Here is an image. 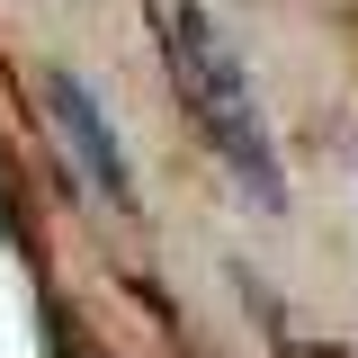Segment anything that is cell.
Wrapping results in <instances>:
<instances>
[{
    "mask_svg": "<svg viewBox=\"0 0 358 358\" xmlns=\"http://www.w3.org/2000/svg\"><path fill=\"white\" fill-rule=\"evenodd\" d=\"M162 45H171L179 99L197 108V126H206V143L224 152V171L251 188L260 215H278V206H287V171H278L268 117H260V99H251V63L215 36V18H206L197 0H162Z\"/></svg>",
    "mask_w": 358,
    "mask_h": 358,
    "instance_id": "6da1fadb",
    "label": "cell"
},
{
    "mask_svg": "<svg viewBox=\"0 0 358 358\" xmlns=\"http://www.w3.org/2000/svg\"><path fill=\"white\" fill-rule=\"evenodd\" d=\"M45 108H54V126H63V143H72V162L90 171V188H99L108 206H134V171H126V143H117V126H108V108H99L72 72H45Z\"/></svg>",
    "mask_w": 358,
    "mask_h": 358,
    "instance_id": "7a4b0ae2",
    "label": "cell"
}]
</instances>
